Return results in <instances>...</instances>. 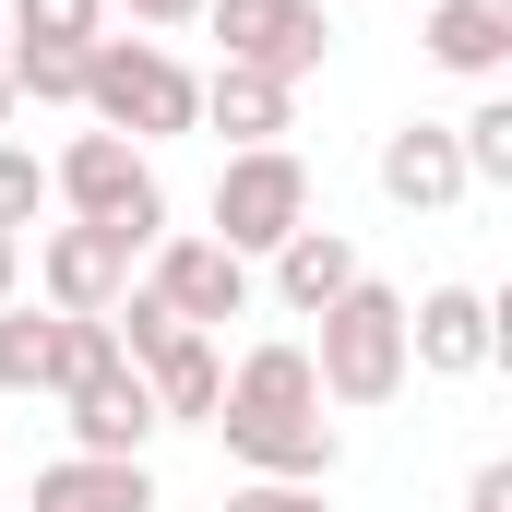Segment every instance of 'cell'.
I'll list each match as a JSON object with an SVG mask.
<instances>
[{"label": "cell", "instance_id": "6da1fadb", "mask_svg": "<svg viewBox=\"0 0 512 512\" xmlns=\"http://www.w3.org/2000/svg\"><path fill=\"white\" fill-rule=\"evenodd\" d=\"M84 120L120 143H167V131H203V84L167 60V36H96L84 48Z\"/></svg>", "mask_w": 512, "mask_h": 512}, {"label": "cell", "instance_id": "7a4b0ae2", "mask_svg": "<svg viewBox=\"0 0 512 512\" xmlns=\"http://www.w3.org/2000/svg\"><path fill=\"white\" fill-rule=\"evenodd\" d=\"M48 203H72V227H108V239H131V251H155V239H167L155 155L120 143V131H72V143L48 155Z\"/></svg>", "mask_w": 512, "mask_h": 512}, {"label": "cell", "instance_id": "3957f363", "mask_svg": "<svg viewBox=\"0 0 512 512\" xmlns=\"http://www.w3.org/2000/svg\"><path fill=\"white\" fill-rule=\"evenodd\" d=\"M310 382H322V405H393V393H405V298H393L382 274H358V286L322 310Z\"/></svg>", "mask_w": 512, "mask_h": 512}, {"label": "cell", "instance_id": "277c9868", "mask_svg": "<svg viewBox=\"0 0 512 512\" xmlns=\"http://www.w3.org/2000/svg\"><path fill=\"white\" fill-rule=\"evenodd\" d=\"M298 227H310V167H298V143H251V155L215 167V227H203V239H227L239 262H262L274 239H298Z\"/></svg>", "mask_w": 512, "mask_h": 512}, {"label": "cell", "instance_id": "5b68a950", "mask_svg": "<svg viewBox=\"0 0 512 512\" xmlns=\"http://www.w3.org/2000/svg\"><path fill=\"white\" fill-rule=\"evenodd\" d=\"M203 24L227 36V72L310 84V72L334 60V12H322V0H203Z\"/></svg>", "mask_w": 512, "mask_h": 512}, {"label": "cell", "instance_id": "8992f818", "mask_svg": "<svg viewBox=\"0 0 512 512\" xmlns=\"http://www.w3.org/2000/svg\"><path fill=\"white\" fill-rule=\"evenodd\" d=\"M215 429H227V465L239 477H298V489H322L334 453H346L322 405H215Z\"/></svg>", "mask_w": 512, "mask_h": 512}, {"label": "cell", "instance_id": "52a82bcc", "mask_svg": "<svg viewBox=\"0 0 512 512\" xmlns=\"http://www.w3.org/2000/svg\"><path fill=\"white\" fill-rule=\"evenodd\" d=\"M501 358V298H477V286H429V298H405V370H429V382H477Z\"/></svg>", "mask_w": 512, "mask_h": 512}, {"label": "cell", "instance_id": "ba28073f", "mask_svg": "<svg viewBox=\"0 0 512 512\" xmlns=\"http://www.w3.org/2000/svg\"><path fill=\"white\" fill-rule=\"evenodd\" d=\"M143 286H155L191 334H215V322H239V310H251V262L227 251V239H179V227L155 239V274H143Z\"/></svg>", "mask_w": 512, "mask_h": 512}, {"label": "cell", "instance_id": "9c48e42d", "mask_svg": "<svg viewBox=\"0 0 512 512\" xmlns=\"http://www.w3.org/2000/svg\"><path fill=\"white\" fill-rule=\"evenodd\" d=\"M131 239H108V227H48L36 239V286H48V310H72V322H108V298L131 286Z\"/></svg>", "mask_w": 512, "mask_h": 512}, {"label": "cell", "instance_id": "30bf717a", "mask_svg": "<svg viewBox=\"0 0 512 512\" xmlns=\"http://www.w3.org/2000/svg\"><path fill=\"white\" fill-rule=\"evenodd\" d=\"M60 405H72V453H120V465H143V441L167 429V417H155V393H143V370H131V358H108L96 382H72V393H60Z\"/></svg>", "mask_w": 512, "mask_h": 512}, {"label": "cell", "instance_id": "8fae6325", "mask_svg": "<svg viewBox=\"0 0 512 512\" xmlns=\"http://www.w3.org/2000/svg\"><path fill=\"white\" fill-rule=\"evenodd\" d=\"M382 203H405V215H453L465 203V155H453L441 120H393L382 131Z\"/></svg>", "mask_w": 512, "mask_h": 512}, {"label": "cell", "instance_id": "7c38bea8", "mask_svg": "<svg viewBox=\"0 0 512 512\" xmlns=\"http://www.w3.org/2000/svg\"><path fill=\"white\" fill-rule=\"evenodd\" d=\"M262 262H274V298H286L298 322H322V310H334V298L370 274V262H358V239H346V227H322V215H310L298 239H274Z\"/></svg>", "mask_w": 512, "mask_h": 512}, {"label": "cell", "instance_id": "4fadbf2b", "mask_svg": "<svg viewBox=\"0 0 512 512\" xmlns=\"http://www.w3.org/2000/svg\"><path fill=\"white\" fill-rule=\"evenodd\" d=\"M429 60L465 72V84H501L512 72V0H429Z\"/></svg>", "mask_w": 512, "mask_h": 512}, {"label": "cell", "instance_id": "5bb4252c", "mask_svg": "<svg viewBox=\"0 0 512 512\" xmlns=\"http://www.w3.org/2000/svg\"><path fill=\"white\" fill-rule=\"evenodd\" d=\"M203 120L227 131V155L286 143V131H298V84H274V72H215V84H203Z\"/></svg>", "mask_w": 512, "mask_h": 512}, {"label": "cell", "instance_id": "9a60e30c", "mask_svg": "<svg viewBox=\"0 0 512 512\" xmlns=\"http://www.w3.org/2000/svg\"><path fill=\"white\" fill-rule=\"evenodd\" d=\"M36 512H155V477L120 465V453H60L36 477Z\"/></svg>", "mask_w": 512, "mask_h": 512}, {"label": "cell", "instance_id": "2e32d148", "mask_svg": "<svg viewBox=\"0 0 512 512\" xmlns=\"http://www.w3.org/2000/svg\"><path fill=\"white\" fill-rule=\"evenodd\" d=\"M143 393H155V417H203V429H215V393H227L215 334H167V346L143 358Z\"/></svg>", "mask_w": 512, "mask_h": 512}, {"label": "cell", "instance_id": "e0dca14e", "mask_svg": "<svg viewBox=\"0 0 512 512\" xmlns=\"http://www.w3.org/2000/svg\"><path fill=\"white\" fill-rule=\"evenodd\" d=\"M108 0H0V48H96Z\"/></svg>", "mask_w": 512, "mask_h": 512}, {"label": "cell", "instance_id": "ac0fdd59", "mask_svg": "<svg viewBox=\"0 0 512 512\" xmlns=\"http://www.w3.org/2000/svg\"><path fill=\"white\" fill-rule=\"evenodd\" d=\"M215 405H322V382H310V346H286V334H274V346H251V358L227 370V393H215Z\"/></svg>", "mask_w": 512, "mask_h": 512}, {"label": "cell", "instance_id": "d6986e66", "mask_svg": "<svg viewBox=\"0 0 512 512\" xmlns=\"http://www.w3.org/2000/svg\"><path fill=\"white\" fill-rule=\"evenodd\" d=\"M453 155H465V191H512V96H477L453 120Z\"/></svg>", "mask_w": 512, "mask_h": 512}, {"label": "cell", "instance_id": "ffe728a7", "mask_svg": "<svg viewBox=\"0 0 512 512\" xmlns=\"http://www.w3.org/2000/svg\"><path fill=\"white\" fill-rule=\"evenodd\" d=\"M48 310H24V298H0V393H48Z\"/></svg>", "mask_w": 512, "mask_h": 512}, {"label": "cell", "instance_id": "44dd1931", "mask_svg": "<svg viewBox=\"0 0 512 512\" xmlns=\"http://www.w3.org/2000/svg\"><path fill=\"white\" fill-rule=\"evenodd\" d=\"M0 72L36 108H84V48H0Z\"/></svg>", "mask_w": 512, "mask_h": 512}, {"label": "cell", "instance_id": "7402d4cb", "mask_svg": "<svg viewBox=\"0 0 512 512\" xmlns=\"http://www.w3.org/2000/svg\"><path fill=\"white\" fill-rule=\"evenodd\" d=\"M36 215H48V167H36L24 143H0V239H24Z\"/></svg>", "mask_w": 512, "mask_h": 512}, {"label": "cell", "instance_id": "603a6c76", "mask_svg": "<svg viewBox=\"0 0 512 512\" xmlns=\"http://www.w3.org/2000/svg\"><path fill=\"white\" fill-rule=\"evenodd\" d=\"M227 512H322V489H298V477H239Z\"/></svg>", "mask_w": 512, "mask_h": 512}, {"label": "cell", "instance_id": "cb8c5ba5", "mask_svg": "<svg viewBox=\"0 0 512 512\" xmlns=\"http://www.w3.org/2000/svg\"><path fill=\"white\" fill-rule=\"evenodd\" d=\"M465 512H512V465H501V453H489V465L465 477Z\"/></svg>", "mask_w": 512, "mask_h": 512}, {"label": "cell", "instance_id": "d4e9b609", "mask_svg": "<svg viewBox=\"0 0 512 512\" xmlns=\"http://www.w3.org/2000/svg\"><path fill=\"white\" fill-rule=\"evenodd\" d=\"M108 12H131V24H203V0H108Z\"/></svg>", "mask_w": 512, "mask_h": 512}, {"label": "cell", "instance_id": "484cf974", "mask_svg": "<svg viewBox=\"0 0 512 512\" xmlns=\"http://www.w3.org/2000/svg\"><path fill=\"white\" fill-rule=\"evenodd\" d=\"M12 286H24V239H0V298H12Z\"/></svg>", "mask_w": 512, "mask_h": 512}, {"label": "cell", "instance_id": "4316f807", "mask_svg": "<svg viewBox=\"0 0 512 512\" xmlns=\"http://www.w3.org/2000/svg\"><path fill=\"white\" fill-rule=\"evenodd\" d=\"M12 108H24V96H12V72H0V120H12Z\"/></svg>", "mask_w": 512, "mask_h": 512}]
</instances>
